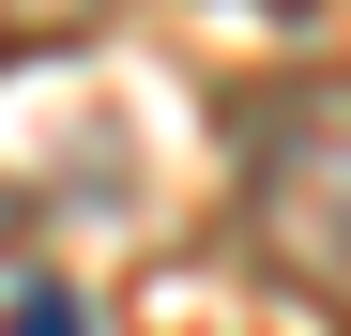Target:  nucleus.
Returning a JSON list of instances; mask_svg holds the SVG:
<instances>
[{
  "label": "nucleus",
  "mask_w": 351,
  "mask_h": 336,
  "mask_svg": "<svg viewBox=\"0 0 351 336\" xmlns=\"http://www.w3.org/2000/svg\"><path fill=\"white\" fill-rule=\"evenodd\" d=\"M229 230L275 291H306L321 321H351V77H275L245 107V199Z\"/></svg>",
  "instance_id": "1"
},
{
  "label": "nucleus",
  "mask_w": 351,
  "mask_h": 336,
  "mask_svg": "<svg viewBox=\"0 0 351 336\" xmlns=\"http://www.w3.org/2000/svg\"><path fill=\"white\" fill-rule=\"evenodd\" d=\"M0 321H31V336H77V291H46V275H16V291H0Z\"/></svg>",
  "instance_id": "2"
},
{
  "label": "nucleus",
  "mask_w": 351,
  "mask_h": 336,
  "mask_svg": "<svg viewBox=\"0 0 351 336\" xmlns=\"http://www.w3.org/2000/svg\"><path fill=\"white\" fill-rule=\"evenodd\" d=\"M260 16H306V0H260Z\"/></svg>",
  "instance_id": "3"
},
{
  "label": "nucleus",
  "mask_w": 351,
  "mask_h": 336,
  "mask_svg": "<svg viewBox=\"0 0 351 336\" xmlns=\"http://www.w3.org/2000/svg\"><path fill=\"white\" fill-rule=\"evenodd\" d=\"M0 230H16V199H0Z\"/></svg>",
  "instance_id": "4"
}]
</instances>
